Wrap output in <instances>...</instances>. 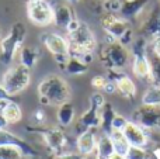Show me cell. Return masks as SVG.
I'll return each mask as SVG.
<instances>
[{
	"label": "cell",
	"mask_w": 160,
	"mask_h": 159,
	"mask_svg": "<svg viewBox=\"0 0 160 159\" xmlns=\"http://www.w3.org/2000/svg\"><path fill=\"white\" fill-rule=\"evenodd\" d=\"M72 90L62 76L48 75L39 82L38 96L42 106H61L69 101Z\"/></svg>",
	"instance_id": "1"
},
{
	"label": "cell",
	"mask_w": 160,
	"mask_h": 159,
	"mask_svg": "<svg viewBox=\"0 0 160 159\" xmlns=\"http://www.w3.org/2000/svg\"><path fill=\"white\" fill-rule=\"evenodd\" d=\"M31 83V69L21 64H17L6 70L2 85L10 96H16L24 92Z\"/></svg>",
	"instance_id": "2"
},
{
	"label": "cell",
	"mask_w": 160,
	"mask_h": 159,
	"mask_svg": "<svg viewBox=\"0 0 160 159\" xmlns=\"http://www.w3.org/2000/svg\"><path fill=\"white\" fill-rule=\"evenodd\" d=\"M41 41L48 51L52 54L59 69H63L68 59L70 58V42L68 38L56 33H45L41 35Z\"/></svg>",
	"instance_id": "3"
},
{
	"label": "cell",
	"mask_w": 160,
	"mask_h": 159,
	"mask_svg": "<svg viewBox=\"0 0 160 159\" xmlns=\"http://www.w3.org/2000/svg\"><path fill=\"white\" fill-rule=\"evenodd\" d=\"M129 51L125 45H122L119 41H115L112 44H107L101 51V64L107 69H124L129 64Z\"/></svg>",
	"instance_id": "4"
},
{
	"label": "cell",
	"mask_w": 160,
	"mask_h": 159,
	"mask_svg": "<svg viewBox=\"0 0 160 159\" xmlns=\"http://www.w3.org/2000/svg\"><path fill=\"white\" fill-rule=\"evenodd\" d=\"M105 103L107 101L100 92L90 96V107L79 118V127H82L83 131L98 128L101 126V110Z\"/></svg>",
	"instance_id": "5"
},
{
	"label": "cell",
	"mask_w": 160,
	"mask_h": 159,
	"mask_svg": "<svg viewBox=\"0 0 160 159\" xmlns=\"http://www.w3.org/2000/svg\"><path fill=\"white\" fill-rule=\"evenodd\" d=\"M27 16L32 24L47 27L53 24V6L48 0H28Z\"/></svg>",
	"instance_id": "6"
},
{
	"label": "cell",
	"mask_w": 160,
	"mask_h": 159,
	"mask_svg": "<svg viewBox=\"0 0 160 159\" xmlns=\"http://www.w3.org/2000/svg\"><path fill=\"white\" fill-rule=\"evenodd\" d=\"M101 27L104 28V31L111 35L115 41H119V39L124 37V34L129 30V24H128L127 20L119 18L115 14L112 13H107L104 17L101 18Z\"/></svg>",
	"instance_id": "7"
},
{
	"label": "cell",
	"mask_w": 160,
	"mask_h": 159,
	"mask_svg": "<svg viewBox=\"0 0 160 159\" xmlns=\"http://www.w3.org/2000/svg\"><path fill=\"white\" fill-rule=\"evenodd\" d=\"M133 121L145 128H155L160 123V107L143 104L133 113Z\"/></svg>",
	"instance_id": "8"
},
{
	"label": "cell",
	"mask_w": 160,
	"mask_h": 159,
	"mask_svg": "<svg viewBox=\"0 0 160 159\" xmlns=\"http://www.w3.org/2000/svg\"><path fill=\"white\" fill-rule=\"evenodd\" d=\"M2 145H14V146H18L21 149L22 155L24 158H35L38 155V152L35 151L32 145L24 141L22 138L17 137L16 134L13 132L7 131V130H0V146Z\"/></svg>",
	"instance_id": "9"
},
{
	"label": "cell",
	"mask_w": 160,
	"mask_h": 159,
	"mask_svg": "<svg viewBox=\"0 0 160 159\" xmlns=\"http://www.w3.org/2000/svg\"><path fill=\"white\" fill-rule=\"evenodd\" d=\"M42 137H44L47 145L55 152L56 155L61 154L63 151V148L66 146L68 138L65 135V132L59 128H48L42 131Z\"/></svg>",
	"instance_id": "10"
},
{
	"label": "cell",
	"mask_w": 160,
	"mask_h": 159,
	"mask_svg": "<svg viewBox=\"0 0 160 159\" xmlns=\"http://www.w3.org/2000/svg\"><path fill=\"white\" fill-rule=\"evenodd\" d=\"M141 31L145 35L150 37L153 41L160 38V8L155 7L148 17L145 18V21H142Z\"/></svg>",
	"instance_id": "11"
},
{
	"label": "cell",
	"mask_w": 160,
	"mask_h": 159,
	"mask_svg": "<svg viewBox=\"0 0 160 159\" xmlns=\"http://www.w3.org/2000/svg\"><path fill=\"white\" fill-rule=\"evenodd\" d=\"M21 49V47L18 45V42L8 34L0 41V64L8 66L11 62L14 61V56L18 51Z\"/></svg>",
	"instance_id": "12"
},
{
	"label": "cell",
	"mask_w": 160,
	"mask_h": 159,
	"mask_svg": "<svg viewBox=\"0 0 160 159\" xmlns=\"http://www.w3.org/2000/svg\"><path fill=\"white\" fill-rule=\"evenodd\" d=\"M124 135L127 138V141L129 142L131 146H141V148H145L148 144V137L145 134V131L142 130L141 126H138L136 123H129L125 126L124 128Z\"/></svg>",
	"instance_id": "13"
},
{
	"label": "cell",
	"mask_w": 160,
	"mask_h": 159,
	"mask_svg": "<svg viewBox=\"0 0 160 159\" xmlns=\"http://www.w3.org/2000/svg\"><path fill=\"white\" fill-rule=\"evenodd\" d=\"M75 13H73L70 4L68 3H58L53 6V24L59 28H65L66 30L68 25L75 20Z\"/></svg>",
	"instance_id": "14"
},
{
	"label": "cell",
	"mask_w": 160,
	"mask_h": 159,
	"mask_svg": "<svg viewBox=\"0 0 160 159\" xmlns=\"http://www.w3.org/2000/svg\"><path fill=\"white\" fill-rule=\"evenodd\" d=\"M148 4H149V0H124L119 14L124 20L136 18L143 13Z\"/></svg>",
	"instance_id": "15"
},
{
	"label": "cell",
	"mask_w": 160,
	"mask_h": 159,
	"mask_svg": "<svg viewBox=\"0 0 160 159\" xmlns=\"http://www.w3.org/2000/svg\"><path fill=\"white\" fill-rule=\"evenodd\" d=\"M97 148V138L93 130H87V131L82 132L78 138V151L79 154L88 156V155L94 154Z\"/></svg>",
	"instance_id": "16"
},
{
	"label": "cell",
	"mask_w": 160,
	"mask_h": 159,
	"mask_svg": "<svg viewBox=\"0 0 160 159\" xmlns=\"http://www.w3.org/2000/svg\"><path fill=\"white\" fill-rule=\"evenodd\" d=\"M76 117V110L70 101L58 106V111H56V120L62 127H69L70 124L75 121Z\"/></svg>",
	"instance_id": "17"
},
{
	"label": "cell",
	"mask_w": 160,
	"mask_h": 159,
	"mask_svg": "<svg viewBox=\"0 0 160 159\" xmlns=\"http://www.w3.org/2000/svg\"><path fill=\"white\" fill-rule=\"evenodd\" d=\"M18 56H20V64L30 68V69H32L39 59V51L35 47L24 45V47H21V49L18 51Z\"/></svg>",
	"instance_id": "18"
},
{
	"label": "cell",
	"mask_w": 160,
	"mask_h": 159,
	"mask_svg": "<svg viewBox=\"0 0 160 159\" xmlns=\"http://www.w3.org/2000/svg\"><path fill=\"white\" fill-rule=\"evenodd\" d=\"M146 59L149 62V68H150V80L156 86H160V56L153 51V48L148 47Z\"/></svg>",
	"instance_id": "19"
},
{
	"label": "cell",
	"mask_w": 160,
	"mask_h": 159,
	"mask_svg": "<svg viewBox=\"0 0 160 159\" xmlns=\"http://www.w3.org/2000/svg\"><path fill=\"white\" fill-rule=\"evenodd\" d=\"M133 75L138 79H150V68L149 62L146 59V55H136L133 56V64H132Z\"/></svg>",
	"instance_id": "20"
},
{
	"label": "cell",
	"mask_w": 160,
	"mask_h": 159,
	"mask_svg": "<svg viewBox=\"0 0 160 159\" xmlns=\"http://www.w3.org/2000/svg\"><path fill=\"white\" fill-rule=\"evenodd\" d=\"M62 72H65L66 75H70V76H82L88 72V65L84 64L82 59L70 56L68 59L65 68L62 69Z\"/></svg>",
	"instance_id": "21"
},
{
	"label": "cell",
	"mask_w": 160,
	"mask_h": 159,
	"mask_svg": "<svg viewBox=\"0 0 160 159\" xmlns=\"http://www.w3.org/2000/svg\"><path fill=\"white\" fill-rule=\"evenodd\" d=\"M114 144L112 140L108 134H102L101 137L97 140V148H96V155L102 159H107L111 154H114Z\"/></svg>",
	"instance_id": "22"
},
{
	"label": "cell",
	"mask_w": 160,
	"mask_h": 159,
	"mask_svg": "<svg viewBox=\"0 0 160 159\" xmlns=\"http://www.w3.org/2000/svg\"><path fill=\"white\" fill-rule=\"evenodd\" d=\"M117 92L125 99H133L136 95V86L132 82L129 76H122L118 82H117Z\"/></svg>",
	"instance_id": "23"
},
{
	"label": "cell",
	"mask_w": 160,
	"mask_h": 159,
	"mask_svg": "<svg viewBox=\"0 0 160 159\" xmlns=\"http://www.w3.org/2000/svg\"><path fill=\"white\" fill-rule=\"evenodd\" d=\"M2 114L4 115V118L7 120L8 124H17V123H20L22 118V110L16 101L11 100L6 104Z\"/></svg>",
	"instance_id": "24"
},
{
	"label": "cell",
	"mask_w": 160,
	"mask_h": 159,
	"mask_svg": "<svg viewBox=\"0 0 160 159\" xmlns=\"http://www.w3.org/2000/svg\"><path fill=\"white\" fill-rule=\"evenodd\" d=\"M110 137H111V140H112L115 152L117 154H119V155H122V156H125L131 145H129V142L127 141V138H125L124 132L117 131V130H112V131L110 132Z\"/></svg>",
	"instance_id": "25"
},
{
	"label": "cell",
	"mask_w": 160,
	"mask_h": 159,
	"mask_svg": "<svg viewBox=\"0 0 160 159\" xmlns=\"http://www.w3.org/2000/svg\"><path fill=\"white\" fill-rule=\"evenodd\" d=\"M115 115L117 113L114 111L112 106L110 103H105L101 110V126H100L102 128V131H104V134L110 135V132L112 131V120Z\"/></svg>",
	"instance_id": "26"
},
{
	"label": "cell",
	"mask_w": 160,
	"mask_h": 159,
	"mask_svg": "<svg viewBox=\"0 0 160 159\" xmlns=\"http://www.w3.org/2000/svg\"><path fill=\"white\" fill-rule=\"evenodd\" d=\"M142 103L145 106H153L160 107V86H152L145 92L143 97H142Z\"/></svg>",
	"instance_id": "27"
},
{
	"label": "cell",
	"mask_w": 160,
	"mask_h": 159,
	"mask_svg": "<svg viewBox=\"0 0 160 159\" xmlns=\"http://www.w3.org/2000/svg\"><path fill=\"white\" fill-rule=\"evenodd\" d=\"M8 34H10V35L13 37L17 42H18L20 47H22L25 38H27V27H25L24 23L17 21V23H14V24L11 25L10 33H8Z\"/></svg>",
	"instance_id": "28"
},
{
	"label": "cell",
	"mask_w": 160,
	"mask_h": 159,
	"mask_svg": "<svg viewBox=\"0 0 160 159\" xmlns=\"http://www.w3.org/2000/svg\"><path fill=\"white\" fill-rule=\"evenodd\" d=\"M0 159H24L21 149L14 145L0 146Z\"/></svg>",
	"instance_id": "29"
},
{
	"label": "cell",
	"mask_w": 160,
	"mask_h": 159,
	"mask_svg": "<svg viewBox=\"0 0 160 159\" xmlns=\"http://www.w3.org/2000/svg\"><path fill=\"white\" fill-rule=\"evenodd\" d=\"M125 159H149L148 152L141 146H129Z\"/></svg>",
	"instance_id": "30"
},
{
	"label": "cell",
	"mask_w": 160,
	"mask_h": 159,
	"mask_svg": "<svg viewBox=\"0 0 160 159\" xmlns=\"http://www.w3.org/2000/svg\"><path fill=\"white\" fill-rule=\"evenodd\" d=\"M124 0H105L104 2V8L107 10V13H119L122 7Z\"/></svg>",
	"instance_id": "31"
},
{
	"label": "cell",
	"mask_w": 160,
	"mask_h": 159,
	"mask_svg": "<svg viewBox=\"0 0 160 159\" xmlns=\"http://www.w3.org/2000/svg\"><path fill=\"white\" fill-rule=\"evenodd\" d=\"M127 124H128L127 118L122 117V115H119V114H117L115 117H114V120H112V130H117V131H124V128H125Z\"/></svg>",
	"instance_id": "32"
},
{
	"label": "cell",
	"mask_w": 160,
	"mask_h": 159,
	"mask_svg": "<svg viewBox=\"0 0 160 159\" xmlns=\"http://www.w3.org/2000/svg\"><path fill=\"white\" fill-rule=\"evenodd\" d=\"M108 83V79L105 76H94L91 79V86L97 90H104L105 85Z\"/></svg>",
	"instance_id": "33"
},
{
	"label": "cell",
	"mask_w": 160,
	"mask_h": 159,
	"mask_svg": "<svg viewBox=\"0 0 160 159\" xmlns=\"http://www.w3.org/2000/svg\"><path fill=\"white\" fill-rule=\"evenodd\" d=\"M51 159H86V156L78 152V154H58Z\"/></svg>",
	"instance_id": "34"
},
{
	"label": "cell",
	"mask_w": 160,
	"mask_h": 159,
	"mask_svg": "<svg viewBox=\"0 0 160 159\" xmlns=\"http://www.w3.org/2000/svg\"><path fill=\"white\" fill-rule=\"evenodd\" d=\"M32 120L35 121L38 126H41V124L45 121V113H44V110H41V109L35 110V111H34V114H32Z\"/></svg>",
	"instance_id": "35"
},
{
	"label": "cell",
	"mask_w": 160,
	"mask_h": 159,
	"mask_svg": "<svg viewBox=\"0 0 160 159\" xmlns=\"http://www.w3.org/2000/svg\"><path fill=\"white\" fill-rule=\"evenodd\" d=\"M104 92L108 93V95H112V93H115L117 92V85L114 83V82L108 80V83L105 85V87H104Z\"/></svg>",
	"instance_id": "36"
},
{
	"label": "cell",
	"mask_w": 160,
	"mask_h": 159,
	"mask_svg": "<svg viewBox=\"0 0 160 159\" xmlns=\"http://www.w3.org/2000/svg\"><path fill=\"white\" fill-rule=\"evenodd\" d=\"M0 100H8V101L11 100V96L6 92V89L3 87L2 83H0Z\"/></svg>",
	"instance_id": "37"
},
{
	"label": "cell",
	"mask_w": 160,
	"mask_h": 159,
	"mask_svg": "<svg viewBox=\"0 0 160 159\" xmlns=\"http://www.w3.org/2000/svg\"><path fill=\"white\" fill-rule=\"evenodd\" d=\"M7 126H8L7 120H6L4 115L0 113V130H6V128H7Z\"/></svg>",
	"instance_id": "38"
},
{
	"label": "cell",
	"mask_w": 160,
	"mask_h": 159,
	"mask_svg": "<svg viewBox=\"0 0 160 159\" xmlns=\"http://www.w3.org/2000/svg\"><path fill=\"white\" fill-rule=\"evenodd\" d=\"M152 48H153V51H155V52L160 56V38H159V39H156L155 44L152 45Z\"/></svg>",
	"instance_id": "39"
},
{
	"label": "cell",
	"mask_w": 160,
	"mask_h": 159,
	"mask_svg": "<svg viewBox=\"0 0 160 159\" xmlns=\"http://www.w3.org/2000/svg\"><path fill=\"white\" fill-rule=\"evenodd\" d=\"M107 159H125V156H122V155H119V154H117V152H114V154H111Z\"/></svg>",
	"instance_id": "40"
},
{
	"label": "cell",
	"mask_w": 160,
	"mask_h": 159,
	"mask_svg": "<svg viewBox=\"0 0 160 159\" xmlns=\"http://www.w3.org/2000/svg\"><path fill=\"white\" fill-rule=\"evenodd\" d=\"M78 2H80V0H65V3H68V4H75Z\"/></svg>",
	"instance_id": "41"
},
{
	"label": "cell",
	"mask_w": 160,
	"mask_h": 159,
	"mask_svg": "<svg viewBox=\"0 0 160 159\" xmlns=\"http://www.w3.org/2000/svg\"><path fill=\"white\" fill-rule=\"evenodd\" d=\"M91 159H102V158H100V156H97V155H96V156H93Z\"/></svg>",
	"instance_id": "42"
},
{
	"label": "cell",
	"mask_w": 160,
	"mask_h": 159,
	"mask_svg": "<svg viewBox=\"0 0 160 159\" xmlns=\"http://www.w3.org/2000/svg\"><path fill=\"white\" fill-rule=\"evenodd\" d=\"M158 127H159V128H160V123H159V126H158Z\"/></svg>",
	"instance_id": "43"
},
{
	"label": "cell",
	"mask_w": 160,
	"mask_h": 159,
	"mask_svg": "<svg viewBox=\"0 0 160 159\" xmlns=\"http://www.w3.org/2000/svg\"><path fill=\"white\" fill-rule=\"evenodd\" d=\"M0 35H2V31H0Z\"/></svg>",
	"instance_id": "44"
}]
</instances>
